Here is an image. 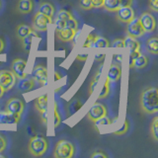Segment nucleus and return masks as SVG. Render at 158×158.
Wrapping results in <instances>:
<instances>
[{
	"mask_svg": "<svg viewBox=\"0 0 158 158\" xmlns=\"http://www.w3.org/2000/svg\"><path fill=\"white\" fill-rule=\"evenodd\" d=\"M139 108L146 115H154L158 112V90L156 87L144 88L139 96Z\"/></svg>",
	"mask_w": 158,
	"mask_h": 158,
	"instance_id": "obj_1",
	"label": "nucleus"
},
{
	"mask_svg": "<svg viewBox=\"0 0 158 158\" xmlns=\"http://www.w3.org/2000/svg\"><path fill=\"white\" fill-rule=\"evenodd\" d=\"M48 148V141L47 138L41 135H35L28 143V150L34 157H41L47 152Z\"/></svg>",
	"mask_w": 158,
	"mask_h": 158,
	"instance_id": "obj_2",
	"label": "nucleus"
},
{
	"mask_svg": "<svg viewBox=\"0 0 158 158\" xmlns=\"http://www.w3.org/2000/svg\"><path fill=\"white\" fill-rule=\"evenodd\" d=\"M75 154V146L70 140L60 139L54 146L52 155L56 158H72Z\"/></svg>",
	"mask_w": 158,
	"mask_h": 158,
	"instance_id": "obj_3",
	"label": "nucleus"
},
{
	"mask_svg": "<svg viewBox=\"0 0 158 158\" xmlns=\"http://www.w3.org/2000/svg\"><path fill=\"white\" fill-rule=\"evenodd\" d=\"M51 24H52V19L39 11L33 17V28L37 32H46Z\"/></svg>",
	"mask_w": 158,
	"mask_h": 158,
	"instance_id": "obj_4",
	"label": "nucleus"
},
{
	"mask_svg": "<svg viewBox=\"0 0 158 158\" xmlns=\"http://www.w3.org/2000/svg\"><path fill=\"white\" fill-rule=\"evenodd\" d=\"M108 115V109L103 103L95 102L87 113V118L90 122L94 123L98 118Z\"/></svg>",
	"mask_w": 158,
	"mask_h": 158,
	"instance_id": "obj_5",
	"label": "nucleus"
},
{
	"mask_svg": "<svg viewBox=\"0 0 158 158\" xmlns=\"http://www.w3.org/2000/svg\"><path fill=\"white\" fill-rule=\"evenodd\" d=\"M25 110V104L21 100V99L13 97L10 98L6 103L5 106V111H7L8 113L12 114V115L21 117L22 114Z\"/></svg>",
	"mask_w": 158,
	"mask_h": 158,
	"instance_id": "obj_6",
	"label": "nucleus"
},
{
	"mask_svg": "<svg viewBox=\"0 0 158 158\" xmlns=\"http://www.w3.org/2000/svg\"><path fill=\"white\" fill-rule=\"evenodd\" d=\"M15 83H16V76L11 70H7V69L0 70V86L3 88L5 92L11 90Z\"/></svg>",
	"mask_w": 158,
	"mask_h": 158,
	"instance_id": "obj_7",
	"label": "nucleus"
},
{
	"mask_svg": "<svg viewBox=\"0 0 158 158\" xmlns=\"http://www.w3.org/2000/svg\"><path fill=\"white\" fill-rule=\"evenodd\" d=\"M126 32L127 36L135 38V39L141 38L144 36V34H145L138 18H133L131 22H128L127 24Z\"/></svg>",
	"mask_w": 158,
	"mask_h": 158,
	"instance_id": "obj_8",
	"label": "nucleus"
},
{
	"mask_svg": "<svg viewBox=\"0 0 158 158\" xmlns=\"http://www.w3.org/2000/svg\"><path fill=\"white\" fill-rule=\"evenodd\" d=\"M145 33H153L156 29V19L149 12H144L138 18Z\"/></svg>",
	"mask_w": 158,
	"mask_h": 158,
	"instance_id": "obj_9",
	"label": "nucleus"
},
{
	"mask_svg": "<svg viewBox=\"0 0 158 158\" xmlns=\"http://www.w3.org/2000/svg\"><path fill=\"white\" fill-rule=\"evenodd\" d=\"M26 66H27V60L17 57L11 63V71L14 73V75L16 76L17 79H22L27 77V73L25 72Z\"/></svg>",
	"mask_w": 158,
	"mask_h": 158,
	"instance_id": "obj_10",
	"label": "nucleus"
},
{
	"mask_svg": "<svg viewBox=\"0 0 158 158\" xmlns=\"http://www.w3.org/2000/svg\"><path fill=\"white\" fill-rule=\"evenodd\" d=\"M32 78L39 84L44 86L48 82V69L44 65L42 64H37L34 67L32 72Z\"/></svg>",
	"mask_w": 158,
	"mask_h": 158,
	"instance_id": "obj_11",
	"label": "nucleus"
},
{
	"mask_svg": "<svg viewBox=\"0 0 158 158\" xmlns=\"http://www.w3.org/2000/svg\"><path fill=\"white\" fill-rule=\"evenodd\" d=\"M116 13H117L116 19L118 22L123 23V24H127L128 22H131L133 18H135V10L131 8V6L121 7Z\"/></svg>",
	"mask_w": 158,
	"mask_h": 158,
	"instance_id": "obj_12",
	"label": "nucleus"
},
{
	"mask_svg": "<svg viewBox=\"0 0 158 158\" xmlns=\"http://www.w3.org/2000/svg\"><path fill=\"white\" fill-rule=\"evenodd\" d=\"M78 32V30H74L71 28H63L59 31L56 32V37L57 40H59L60 42L63 43H68V42H71L72 40L75 38L76 34Z\"/></svg>",
	"mask_w": 158,
	"mask_h": 158,
	"instance_id": "obj_13",
	"label": "nucleus"
},
{
	"mask_svg": "<svg viewBox=\"0 0 158 158\" xmlns=\"http://www.w3.org/2000/svg\"><path fill=\"white\" fill-rule=\"evenodd\" d=\"M34 10L33 0H18L16 5V11L20 14L26 15L31 13Z\"/></svg>",
	"mask_w": 158,
	"mask_h": 158,
	"instance_id": "obj_14",
	"label": "nucleus"
},
{
	"mask_svg": "<svg viewBox=\"0 0 158 158\" xmlns=\"http://www.w3.org/2000/svg\"><path fill=\"white\" fill-rule=\"evenodd\" d=\"M121 77H122V67H121V65L118 63H112L111 66L109 67L107 78L110 81L115 82V81L120 80Z\"/></svg>",
	"mask_w": 158,
	"mask_h": 158,
	"instance_id": "obj_15",
	"label": "nucleus"
},
{
	"mask_svg": "<svg viewBox=\"0 0 158 158\" xmlns=\"http://www.w3.org/2000/svg\"><path fill=\"white\" fill-rule=\"evenodd\" d=\"M35 38H40V36L38 35L37 31H35V30H32V31L30 32L26 37H24L21 40V41H22L23 48H24V51L26 52L27 53H29L30 51H31L32 44H33V41H34Z\"/></svg>",
	"mask_w": 158,
	"mask_h": 158,
	"instance_id": "obj_16",
	"label": "nucleus"
},
{
	"mask_svg": "<svg viewBox=\"0 0 158 158\" xmlns=\"http://www.w3.org/2000/svg\"><path fill=\"white\" fill-rule=\"evenodd\" d=\"M38 11L40 13L46 15V16H48V18L52 19L54 16V13H56V9H54V6L52 3L48 2V1H43L39 5Z\"/></svg>",
	"mask_w": 158,
	"mask_h": 158,
	"instance_id": "obj_17",
	"label": "nucleus"
},
{
	"mask_svg": "<svg viewBox=\"0 0 158 158\" xmlns=\"http://www.w3.org/2000/svg\"><path fill=\"white\" fill-rule=\"evenodd\" d=\"M21 120V117L12 115L7 111L0 112V123H5V125H12V123H18Z\"/></svg>",
	"mask_w": 158,
	"mask_h": 158,
	"instance_id": "obj_18",
	"label": "nucleus"
},
{
	"mask_svg": "<svg viewBox=\"0 0 158 158\" xmlns=\"http://www.w3.org/2000/svg\"><path fill=\"white\" fill-rule=\"evenodd\" d=\"M123 44H125V48H127L130 52L140 51V43L135 38L127 36L126 39H123Z\"/></svg>",
	"mask_w": 158,
	"mask_h": 158,
	"instance_id": "obj_19",
	"label": "nucleus"
},
{
	"mask_svg": "<svg viewBox=\"0 0 158 158\" xmlns=\"http://www.w3.org/2000/svg\"><path fill=\"white\" fill-rule=\"evenodd\" d=\"M35 104V108L37 109V111L39 113H42L44 111L48 110V97L47 94H44V95L38 97L34 102Z\"/></svg>",
	"mask_w": 158,
	"mask_h": 158,
	"instance_id": "obj_20",
	"label": "nucleus"
},
{
	"mask_svg": "<svg viewBox=\"0 0 158 158\" xmlns=\"http://www.w3.org/2000/svg\"><path fill=\"white\" fill-rule=\"evenodd\" d=\"M35 85H36V81H35L33 78L25 77V78L20 79L18 87L22 92H28V91H31L32 89H34Z\"/></svg>",
	"mask_w": 158,
	"mask_h": 158,
	"instance_id": "obj_21",
	"label": "nucleus"
},
{
	"mask_svg": "<svg viewBox=\"0 0 158 158\" xmlns=\"http://www.w3.org/2000/svg\"><path fill=\"white\" fill-rule=\"evenodd\" d=\"M102 7L108 12H117L121 8L120 0H104Z\"/></svg>",
	"mask_w": 158,
	"mask_h": 158,
	"instance_id": "obj_22",
	"label": "nucleus"
},
{
	"mask_svg": "<svg viewBox=\"0 0 158 158\" xmlns=\"http://www.w3.org/2000/svg\"><path fill=\"white\" fill-rule=\"evenodd\" d=\"M110 46V43L107 39L101 36H94L91 44V48H107Z\"/></svg>",
	"mask_w": 158,
	"mask_h": 158,
	"instance_id": "obj_23",
	"label": "nucleus"
},
{
	"mask_svg": "<svg viewBox=\"0 0 158 158\" xmlns=\"http://www.w3.org/2000/svg\"><path fill=\"white\" fill-rule=\"evenodd\" d=\"M146 51L151 54H157L158 53V38L157 37H151L147 39L145 43Z\"/></svg>",
	"mask_w": 158,
	"mask_h": 158,
	"instance_id": "obj_24",
	"label": "nucleus"
},
{
	"mask_svg": "<svg viewBox=\"0 0 158 158\" xmlns=\"http://www.w3.org/2000/svg\"><path fill=\"white\" fill-rule=\"evenodd\" d=\"M148 62H149V58H148L144 54L140 53L135 60H133L132 68L135 67V69H143L147 66Z\"/></svg>",
	"mask_w": 158,
	"mask_h": 158,
	"instance_id": "obj_25",
	"label": "nucleus"
},
{
	"mask_svg": "<svg viewBox=\"0 0 158 158\" xmlns=\"http://www.w3.org/2000/svg\"><path fill=\"white\" fill-rule=\"evenodd\" d=\"M103 67H104V63H102L101 65L99 66L97 72L95 73V75L93 76V78H92V80H91L90 84H89V89H88L89 95H92L93 92H94V90H95V88H96V86H97V83H98L99 79H100V77H101Z\"/></svg>",
	"mask_w": 158,
	"mask_h": 158,
	"instance_id": "obj_26",
	"label": "nucleus"
},
{
	"mask_svg": "<svg viewBox=\"0 0 158 158\" xmlns=\"http://www.w3.org/2000/svg\"><path fill=\"white\" fill-rule=\"evenodd\" d=\"M32 28L26 24H20L16 28V37L19 40H22L24 37H26L27 35L32 31Z\"/></svg>",
	"mask_w": 158,
	"mask_h": 158,
	"instance_id": "obj_27",
	"label": "nucleus"
},
{
	"mask_svg": "<svg viewBox=\"0 0 158 158\" xmlns=\"http://www.w3.org/2000/svg\"><path fill=\"white\" fill-rule=\"evenodd\" d=\"M150 135L155 142L158 141V117L155 116L152 118L150 125Z\"/></svg>",
	"mask_w": 158,
	"mask_h": 158,
	"instance_id": "obj_28",
	"label": "nucleus"
},
{
	"mask_svg": "<svg viewBox=\"0 0 158 158\" xmlns=\"http://www.w3.org/2000/svg\"><path fill=\"white\" fill-rule=\"evenodd\" d=\"M110 80L107 78L106 79V82L105 84H104V86L102 88V90L100 92V94H99L98 96V99L99 100H101V99H106L109 95H110V91H111V88H110Z\"/></svg>",
	"mask_w": 158,
	"mask_h": 158,
	"instance_id": "obj_29",
	"label": "nucleus"
},
{
	"mask_svg": "<svg viewBox=\"0 0 158 158\" xmlns=\"http://www.w3.org/2000/svg\"><path fill=\"white\" fill-rule=\"evenodd\" d=\"M83 105V103L79 100H74L72 102H70V104L68 105V115H73L75 114L79 109H80Z\"/></svg>",
	"mask_w": 158,
	"mask_h": 158,
	"instance_id": "obj_30",
	"label": "nucleus"
},
{
	"mask_svg": "<svg viewBox=\"0 0 158 158\" xmlns=\"http://www.w3.org/2000/svg\"><path fill=\"white\" fill-rule=\"evenodd\" d=\"M61 123V116L59 114V111L57 109L56 103H54L53 105V127H57Z\"/></svg>",
	"mask_w": 158,
	"mask_h": 158,
	"instance_id": "obj_31",
	"label": "nucleus"
},
{
	"mask_svg": "<svg viewBox=\"0 0 158 158\" xmlns=\"http://www.w3.org/2000/svg\"><path fill=\"white\" fill-rule=\"evenodd\" d=\"M113 123V121L111 120L110 118H108L107 116L105 117H102L100 118H98V120H96L95 122H94V126H95L96 128L100 127L102 126H108V125H111V123Z\"/></svg>",
	"mask_w": 158,
	"mask_h": 158,
	"instance_id": "obj_32",
	"label": "nucleus"
},
{
	"mask_svg": "<svg viewBox=\"0 0 158 158\" xmlns=\"http://www.w3.org/2000/svg\"><path fill=\"white\" fill-rule=\"evenodd\" d=\"M78 5L82 10H85V11H89L94 8L92 0H78Z\"/></svg>",
	"mask_w": 158,
	"mask_h": 158,
	"instance_id": "obj_33",
	"label": "nucleus"
},
{
	"mask_svg": "<svg viewBox=\"0 0 158 158\" xmlns=\"http://www.w3.org/2000/svg\"><path fill=\"white\" fill-rule=\"evenodd\" d=\"M128 128H130V122H128L127 118H126L125 123H123V127L120 128V130L114 131L113 135H126V133L128 131Z\"/></svg>",
	"mask_w": 158,
	"mask_h": 158,
	"instance_id": "obj_34",
	"label": "nucleus"
},
{
	"mask_svg": "<svg viewBox=\"0 0 158 158\" xmlns=\"http://www.w3.org/2000/svg\"><path fill=\"white\" fill-rule=\"evenodd\" d=\"M73 17V15L70 13V12H68L67 10H64V9H60L58 11V13L56 14V17L57 19H61V20H64V21H66V20L68 19H70Z\"/></svg>",
	"mask_w": 158,
	"mask_h": 158,
	"instance_id": "obj_35",
	"label": "nucleus"
},
{
	"mask_svg": "<svg viewBox=\"0 0 158 158\" xmlns=\"http://www.w3.org/2000/svg\"><path fill=\"white\" fill-rule=\"evenodd\" d=\"M66 27V23L64 20H61V19H57L56 18V22H54V31H59V30H61L63 28Z\"/></svg>",
	"mask_w": 158,
	"mask_h": 158,
	"instance_id": "obj_36",
	"label": "nucleus"
},
{
	"mask_svg": "<svg viewBox=\"0 0 158 158\" xmlns=\"http://www.w3.org/2000/svg\"><path fill=\"white\" fill-rule=\"evenodd\" d=\"M91 158H98V157H101V158H108L109 155L107 154V153L102 150V149H98V150H95L92 154L90 155Z\"/></svg>",
	"mask_w": 158,
	"mask_h": 158,
	"instance_id": "obj_37",
	"label": "nucleus"
},
{
	"mask_svg": "<svg viewBox=\"0 0 158 158\" xmlns=\"http://www.w3.org/2000/svg\"><path fill=\"white\" fill-rule=\"evenodd\" d=\"M7 148V138L0 133V153L4 152Z\"/></svg>",
	"mask_w": 158,
	"mask_h": 158,
	"instance_id": "obj_38",
	"label": "nucleus"
},
{
	"mask_svg": "<svg viewBox=\"0 0 158 158\" xmlns=\"http://www.w3.org/2000/svg\"><path fill=\"white\" fill-rule=\"evenodd\" d=\"M112 47H113L114 48H125L123 40V39H116L115 41L113 42Z\"/></svg>",
	"mask_w": 158,
	"mask_h": 158,
	"instance_id": "obj_39",
	"label": "nucleus"
},
{
	"mask_svg": "<svg viewBox=\"0 0 158 158\" xmlns=\"http://www.w3.org/2000/svg\"><path fill=\"white\" fill-rule=\"evenodd\" d=\"M148 7L153 12H158V0H149L148 1Z\"/></svg>",
	"mask_w": 158,
	"mask_h": 158,
	"instance_id": "obj_40",
	"label": "nucleus"
},
{
	"mask_svg": "<svg viewBox=\"0 0 158 158\" xmlns=\"http://www.w3.org/2000/svg\"><path fill=\"white\" fill-rule=\"evenodd\" d=\"M93 38H94V35L92 33H90V34L88 35V37L85 40V43H84V44H83L84 48H91V44H92V41H93Z\"/></svg>",
	"mask_w": 158,
	"mask_h": 158,
	"instance_id": "obj_41",
	"label": "nucleus"
},
{
	"mask_svg": "<svg viewBox=\"0 0 158 158\" xmlns=\"http://www.w3.org/2000/svg\"><path fill=\"white\" fill-rule=\"evenodd\" d=\"M141 52L140 51H136V52H130V67L132 68V64H133V60L139 56Z\"/></svg>",
	"mask_w": 158,
	"mask_h": 158,
	"instance_id": "obj_42",
	"label": "nucleus"
},
{
	"mask_svg": "<svg viewBox=\"0 0 158 158\" xmlns=\"http://www.w3.org/2000/svg\"><path fill=\"white\" fill-rule=\"evenodd\" d=\"M40 117H41V120L42 122L44 123L46 126H48V111L46 110V111H44L42 113H40Z\"/></svg>",
	"mask_w": 158,
	"mask_h": 158,
	"instance_id": "obj_43",
	"label": "nucleus"
},
{
	"mask_svg": "<svg viewBox=\"0 0 158 158\" xmlns=\"http://www.w3.org/2000/svg\"><path fill=\"white\" fill-rule=\"evenodd\" d=\"M120 2H121V7H127V6H131L133 0H120Z\"/></svg>",
	"mask_w": 158,
	"mask_h": 158,
	"instance_id": "obj_44",
	"label": "nucleus"
},
{
	"mask_svg": "<svg viewBox=\"0 0 158 158\" xmlns=\"http://www.w3.org/2000/svg\"><path fill=\"white\" fill-rule=\"evenodd\" d=\"M87 58H88V53L77 54L76 60H79V61H85V60H87Z\"/></svg>",
	"mask_w": 158,
	"mask_h": 158,
	"instance_id": "obj_45",
	"label": "nucleus"
},
{
	"mask_svg": "<svg viewBox=\"0 0 158 158\" xmlns=\"http://www.w3.org/2000/svg\"><path fill=\"white\" fill-rule=\"evenodd\" d=\"M94 4V8H101L104 0H92Z\"/></svg>",
	"mask_w": 158,
	"mask_h": 158,
	"instance_id": "obj_46",
	"label": "nucleus"
},
{
	"mask_svg": "<svg viewBox=\"0 0 158 158\" xmlns=\"http://www.w3.org/2000/svg\"><path fill=\"white\" fill-rule=\"evenodd\" d=\"M105 57V53H98L97 56H95V60L97 61H101Z\"/></svg>",
	"mask_w": 158,
	"mask_h": 158,
	"instance_id": "obj_47",
	"label": "nucleus"
},
{
	"mask_svg": "<svg viewBox=\"0 0 158 158\" xmlns=\"http://www.w3.org/2000/svg\"><path fill=\"white\" fill-rule=\"evenodd\" d=\"M53 76H54V81H58L59 79H61V78H62V75H61V74L59 73L58 71H54Z\"/></svg>",
	"mask_w": 158,
	"mask_h": 158,
	"instance_id": "obj_48",
	"label": "nucleus"
},
{
	"mask_svg": "<svg viewBox=\"0 0 158 158\" xmlns=\"http://www.w3.org/2000/svg\"><path fill=\"white\" fill-rule=\"evenodd\" d=\"M4 48H5V43H4L3 40H2L1 38H0V53L3 52Z\"/></svg>",
	"mask_w": 158,
	"mask_h": 158,
	"instance_id": "obj_49",
	"label": "nucleus"
},
{
	"mask_svg": "<svg viewBox=\"0 0 158 158\" xmlns=\"http://www.w3.org/2000/svg\"><path fill=\"white\" fill-rule=\"evenodd\" d=\"M114 59H115V60H117V62H115V63H120L121 62V60H122V54H115V56H114Z\"/></svg>",
	"mask_w": 158,
	"mask_h": 158,
	"instance_id": "obj_50",
	"label": "nucleus"
},
{
	"mask_svg": "<svg viewBox=\"0 0 158 158\" xmlns=\"http://www.w3.org/2000/svg\"><path fill=\"white\" fill-rule=\"evenodd\" d=\"M4 93H5V91L3 90V88L0 86V98H1L3 95H4Z\"/></svg>",
	"mask_w": 158,
	"mask_h": 158,
	"instance_id": "obj_51",
	"label": "nucleus"
},
{
	"mask_svg": "<svg viewBox=\"0 0 158 158\" xmlns=\"http://www.w3.org/2000/svg\"><path fill=\"white\" fill-rule=\"evenodd\" d=\"M1 7H2V1L0 0V9H1Z\"/></svg>",
	"mask_w": 158,
	"mask_h": 158,
	"instance_id": "obj_52",
	"label": "nucleus"
},
{
	"mask_svg": "<svg viewBox=\"0 0 158 158\" xmlns=\"http://www.w3.org/2000/svg\"><path fill=\"white\" fill-rule=\"evenodd\" d=\"M0 158H4V155L1 154V153H0Z\"/></svg>",
	"mask_w": 158,
	"mask_h": 158,
	"instance_id": "obj_53",
	"label": "nucleus"
}]
</instances>
